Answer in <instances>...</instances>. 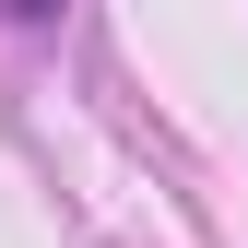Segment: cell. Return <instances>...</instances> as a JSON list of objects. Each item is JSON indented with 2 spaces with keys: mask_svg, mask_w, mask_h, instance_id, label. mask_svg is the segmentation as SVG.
<instances>
[{
  "mask_svg": "<svg viewBox=\"0 0 248 248\" xmlns=\"http://www.w3.org/2000/svg\"><path fill=\"white\" fill-rule=\"evenodd\" d=\"M12 12H24V24H36V12H59V0H12Z\"/></svg>",
  "mask_w": 248,
  "mask_h": 248,
  "instance_id": "obj_1",
  "label": "cell"
}]
</instances>
